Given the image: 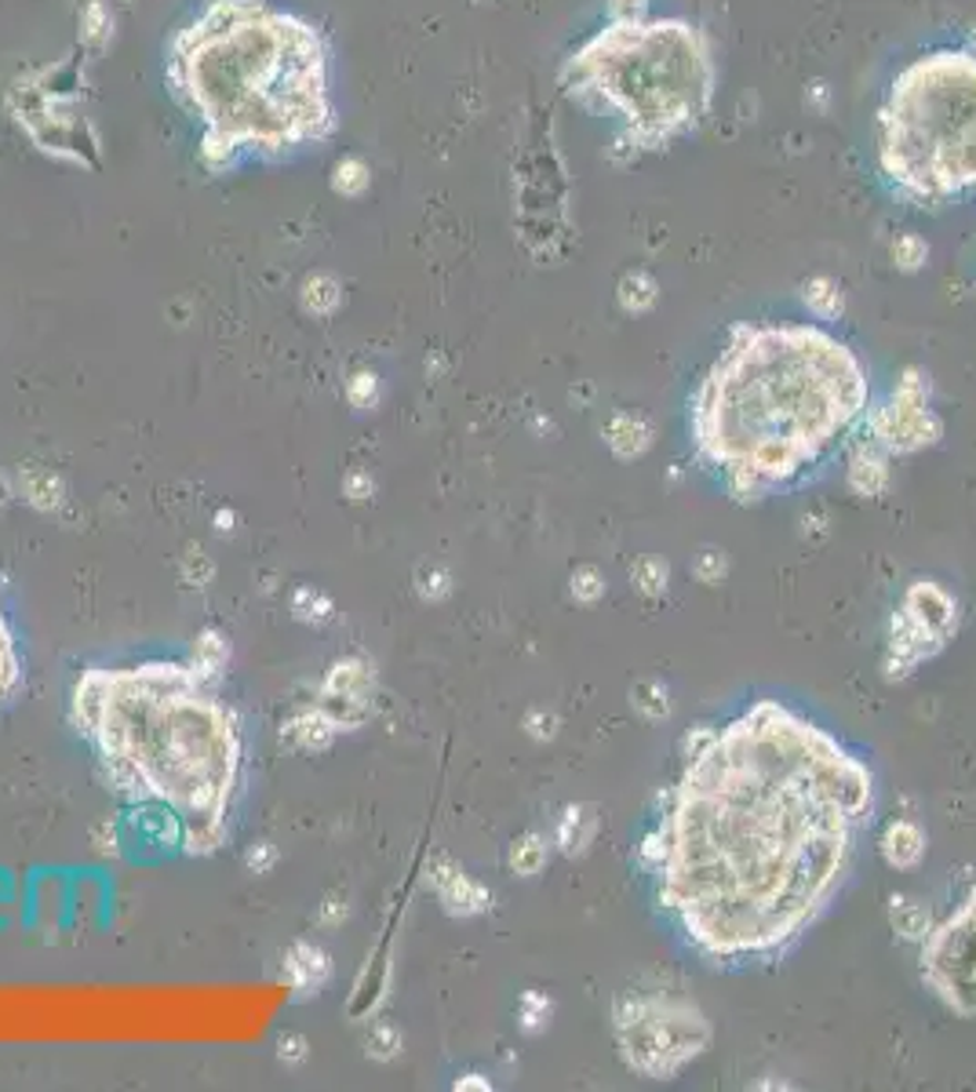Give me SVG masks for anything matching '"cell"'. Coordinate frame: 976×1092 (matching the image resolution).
Here are the masks:
<instances>
[{
	"label": "cell",
	"mask_w": 976,
	"mask_h": 1092,
	"mask_svg": "<svg viewBox=\"0 0 976 1092\" xmlns=\"http://www.w3.org/2000/svg\"><path fill=\"white\" fill-rule=\"evenodd\" d=\"M558 84L580 106L612 113L620 121L616 149L637 157L704 124L715 106L718 62L693 19H609L561 62Z\"/></svg>",
	"instance_id": "5b68a950"
},
{
	"label": "cell",
	"mask_w": 976,
	"mask_h": 1092,
	"mask_svg": "<svg viewBox=\"0 0 976 1092\" xmlns=\"http://www.w3.org/2000/svg\"><path fill=\"white\" fill-rule=\"evenodd\" d=\"M284 973L295 990H318L324 984V976H329V958H324V950H318L314 944H299L292 954H288Z\"/></svg>",
	"instance_id": "d6986e66"
},
{
	"label": "cell",
	"mask_w": 976,
	"mask_h": 1092,
	"mask_svg": "<svg viewBox=\"0 0 976 1092\" xmlns=\"http://www.w3.org/2000/svg\"><path fill=\"white\" fill-rule=\"evenodd\" d=\"M879 849H882V860L890 863V867L911 871V867H918L922 856H925V834H922L918 823L893 820L890 826H885Z\"/></svg>",
	"instance_id": "5bb4252c"
},
{
	"label": "cell",
	"mask_w": 976,
	"mask_h": 1092,
	"mask_svg": "<svg viewBox=\"0 0 976 1092\" xmlns=\"http://www.w3.org/2000/svg\"><path fill=\"white\" fill-rule=\"evenodd\" d=\"M631 580L645 597H660V594H667L671 569H667V561H660V558H642L631 569Z\"/></svg>",
	"instance_id": "83f0119b"
},
{
	"label": "cell",
	"mask_w": 976,
	"mask_h": 1092,
	"mask_svg": "<svg viewBox=\"0 0 976 1092\" xmlns=\"http://www.w3.org/2000/svg\"><path fill=\"white\" fill-rule=\"evenodd\" d=\"M525 728H529L532 739H550L558 732V718L554 714H547V710H532L529 718H525Z\"/></svg>",
	"instance_id": "f35d334b"
},
{
	"label": "cell",
	"mask_w": 976,
	"mask_h": 1092,
	"mask_svg": "<svg viewBox=\"0 0 976 1092\" xmlns=\"http://www.w3.org/2000/svg\"><path fill=\"white\" fill-rule=\"evenodd\" d=\"M547 863V838L543 834H521L515 845H510V871L518 877H532L540 874Z\"/></svg>",
	"instance_id": "603a6c76"
},
{
	"label": "cell",
	"mask_w": 976,
	"mask_h": 1092,
	"mask_svg": "<svg viewBox=\"0 0 976 1092\" xmlns=\"http://www.w3.org/2000/svg\"><path fill=\"white\" fill-rule=\"evenodd\" d=\"M550 1012H554V1006H550L547 995H540V990H525L521 1006H518V1023L529 1034H536V1031H543V1027L550 1023Z\"/></svg>",
	"instance_id": "f1b7e54d"
},
{
	"label": "cell",
	"mask_w": 976,
	"mask_h": 1092,
	"mask_svg": "<svg viewBox=\"0 0 976 1092\" xmlns=\"http://www.w3.org/2000/svg\"><path fill=\"white\" fill-rule=\"evenodd\" d=\"M922 980L958 1016H976V888L922 939Z\"/></svg>",
	"instance_id": "ba28073f"
},
{
	"label": "cell",
	"mask_w": 976,
	"mask_h": 1092,
	"mask_svg": "<svg viewBox=\"0 0 976 1092\" xmlns=\"http://www.w3.org/2000/svg\"><path fill=\"white\" fill-rule=\"evenodd\" d=\"M368 1046H375V1049H372L375 1057H391V1052H394L397 1046H402V1034H397L394 1027H375V1034H372Z\"/></svg>",
	"instance_id": "ab89813d"
},
{
	"label": "cell",
	"mask_w": 976,
	"mask_h": 1092,
	"mask_svg": "<svg viewBox=\"0 0 976 1092\" xmlns=\"http://www.w3.org/2000/svg\"><path fill=\"white\" fill-rule=\"evenodd\" d=\"M456 1089H488V1082H485L481 1074H467V1078H459Z\"/></svg>",
	"instance_id": "ee69618b"
},
{
	"label": "cell",
	"mask_w": 976,
	"mask_h": 1092,
	"mask_svg": "<svg viewBox=\"0 0 976 1092\" xmlns=\"http://www.w3.org/2000/svg\"><path fill=\"white\" fill-rule=\"evenodd\" d=\"M110 30H114V19H110V8L103 0H84L81 8V41L92 48H103L110 41Z\"/></svg>",
	"instance_id": "484cf974"
},
{
	"label": "cell",
	"mask_w": 976,
	"mask_h": 1092,
	"mask_svg": "<svg viewBox=\"0 0 976 1092\" xmlns=\"http://www.w3.org/2000/svg\"><path fill=\"white\" fill-rule=\"evenodd\" d=\"M87 728L121 790L160 798L186 823V845L211 852L237 776L230 714L183 667L87 674L77 685Z\"/></svg>",
	"instance_id": "277c9868"
},
{
	"label": "cell",
	"mask_w": 976,
	"mask_h": 1092,
	"mask_svg": "<svg viewBox=\"0 0 976 1092\" xmlns=\"http://www.w3.org/2000/svg\"><path fill=\"white\" fill-rule=\"evenodd\" d=\"M885 186L915 208L976 194V52L933 48L896 73L874 121Z\"/></svg>",
	"instance_id": "8992f818"
},
{
	"label": "cell",
	"mask_w": 976,
	"mask_h": 1092,
	"mask_svg": "<svg viewBox=\"0 0 976 1092\" xmlns=\"http://www.w3.org/2000/svg\"><path fill=\"white\" fill-rule=\"evenodd\" d=\"M372 674L361 659H346V663H335L329 682H324V714L335 728H350V725H361L372 714Z\"/></svg>",
	"instance_id": "30bf717a"
},
{
	"label": "cell",
	"mask_w": 976,
	"mask_h": 1092,
	"mask_svg": "<svg viewBox=\"0 0 976 1092\" xmlns=\"http://www.w3.org/2000/svg\"><path fill=\"white\" fill-rule=\"evenodd\" d=\"M871 815L868 765L806 714L761 699L693 747L642 856L699 958L766 961L828 911Z\"/></svg>",
	"instance_id": "6da1fadb"
},
{
	"label": "cell",
	"mask_w": 976,
	"mask_h": 1092,
	"mask_svg": "<svg viewBox=\"0 0 976 1092\" xmlns=\"http://www.w3.org/2000/svg\"><path fill=\"white\" fill-rule=\"evenodd\" d=\"M802 303L809 306L812 318L838 321L845 313V292L834 278H828V273H817V278L802 281Z\"/></svg>",
	"instance_id": "ac0fdd59"
},
{
	"label": "cell",
	"mask_w": 976,
	"mask_h": 1092,
	"mask_svg": "<svg viewBox=\"0 0 976 1092\" xmlns=\"http://www.w3.org/2000/svg\"><path fill=\"white\" fill-rule=\"evenodd\" d=\"M27 496L33 499L37 507H55L59 503V496H62V488L59 481L48 470H27Z\"/></svg>",
	"instance_id": "1f68e13d"
},
{
	"label": "cell",
	"mask_w": 976,
	"mask_h": 1092,
	"mask_svg": "<svg viewBox=\"0 0 976 1092\" xmlns=\"http://www.w3.org/2000/svg\"><path fill=\"white\" fill-rule=\"evenodd\" d=\"M292 609L299 612L303 620H324L332 612V601L329 597H321L314 594V590H299L295 601H292Z\"/></svg>",
	"instance_id": "d590c367"
},
{
	"label": "cell",
	"mask_w": 976,
	"mask_h": 1092,
	"mask_svg": "<svg viewBox=\"0 0 976 1092\" xmlns=\"http://www.w3.org/2000/svg\"><path fill=\"white\" fill-rule=\"evenodd\" d=\"M620 1057L631 1071L667 1082L710 1046V1023L674 995H623L612 1009Z\"/></svg>",
	"instance_id": "52a82bcc"
},
{
	"label": "cell",
	"mask_w": 976,
	"mask_h": 1092,
	"mask_svg": "<svg viewBox=\"0 0 976 1092\" xmlns=\"http://www.w3.org/2000/svg\"><path fill=\"white\" fill-rule=\"evenodd\" d=\"M346 397L354 408H372L375 397H380V383H375L372 372H357L354 379L346 383Z\"/></svg>",
	"instance_id": "e575fe53"
},
{
	"label": "cell",
	"mask_w": 976,
	"mask_h": 1092,
	"mask_svg": "<svg viewBox=\"0 0 976 1092\" xmlns=\"http://www.w3.org/2000/svg\"><path fill=\"white\" fill-rule=\"evenodd\" d=\"M890 925H893V933L900 939H907V944H922V939L933 933V914H930V907H922L918 899L893 896L890 899Z\"/></svg>",
	"instance_id": "e0dca14e"
},
{
	"label": "cell",
	"mask_w": 976,
	"mask_h": 1092,
	"mask_svg": "<svg viewBox=\"0 0 976 1092\" xmlns=\"http://www.w3.org/2000/svg\"><path fill=\"white\" fill-rule=\"evenodd\" d=\"M725 572H729V561H725L721 550H699L693 561V575L699 583H721Z\"/></svg>",
	"instance_id": "836d02e7"
},
{
	"label": "cell",
	"mask_w": 976,
	"mask_h": 1092,
	"mask_svg": "<svg viewBox=\"0 0 976 1092\" xmlns=\"http://www.w3.org/2000/svg\"><path fill=\"white\" fill-rule=\"evenodd\" d=\"M890 256H893V267L900 273H918L925 262H930V245H925V237L918 233H900L893 248H890Z\"/></svg>",
	"instance_id": "4316f807"
},
{
	"label": "cell",
	"mask_w": 976,
	"mask_h": 1092,
	"mask_svg": "<svg viewBox=\"0 0 976 1092\" xmlns=\"http://www.w3.org/2000/svg\"><path fill=\"white\" fill-rule=\"evenodd\" d=\"M648 15V0H609V19H645Z\"/></svg>",
	"instance_id": "74e56055"
},
{
	"label": "cell",
	"mask_w": 976,
	"mask_h": 1092,
	"mask_svg": "<svg viewBox=\"0 0 976 1092\" xmlns=\"http://www.w3.org/2000/svg\"><path fill=\"white\" fill-rule=\"evenodd\" d=\"M15 682H19V656H15V645H11L4 616H0V696H8L11 688H15Z\"/></svg>",
	"instance_id": "4dcf8cb0"
},
{
	"label": "cell",
	"mask_w": 976,
	"mask_h": 1092,
	"mask_svg": "<svg viewBox=\"0 0 976 1092\" xmlns=\"http://www.w3.org/2000/svg\"><path fill=\"white\" fill-rule=\"evenodd\" d=\"M448 590H453V580H448V572H445V569H437V564H430V569H423V572H419V594L427 597V601L445 597Z\"/></svg>",
	"instance_id": "8d00e7d4"
},
{
	"label": "cell",
	"mask_w": 976,
	"mask_h": 1092,
	"mask_svg": "<svg viewBox=\"0 0 976 1092\" xmlns=\"http://www.w3.org/2000/svg\"><path fill=\"white\" fill-rule=\"evenodd\" d=\"M430 885L437 888V896H442L445 903V911L448 914H481L488 911V903H492V893H488L485 885L478 882H470L467 874H463L456 863H448V860H437L434 867H430Z\"/></svg>",
	"instance_id": "7c38bea8"
},
{
	"label": "cell",
	"mask_w": 976,
	"mask_h": 1092,
	"mask_svg": "<svg viewBox=\"0 0 976 1092\" xmlns=\"http://www.w3.org/2000/svg\"><path fill=\"white\" fill-rule=\"evenodd\" d=\"M175 95L205 121L201 157L227 171L237 149L262 154L329 139V55L318 30L262 0H211L172 48Z\"/></svg>",
	"instance_id": "3957f363"
},
{
	"label": "cell",
	"mask_w": 976,
	"mask_h": 1092,
	"mask_svg": "<svg viewBox=\"0 0 976 1092\" xmlns=\"http://www.w3.org/2000/svg\"><path fill=\"white\" fill-rule=\"evenodd\" d=\"M572 597L580 605H594V601L605 597V575L594 569V564H583V569L572 572Z\"/></svg>",
	"instance_id": "f546056e"
},
{
	"label": "cell",
	"mask_w": 976,
	"mask_h": 1092,
	"mask_svg": "<svg viewBox=\"0 0 976 1092\" xmlns=\"http://www.w3.org/2000/svg\"><path fill=\"white\" fill-rule=\"evenodd\" d=\"M270 863H273V852H270L267 845H262L259 852H252V856H248V867H252V871H267Z\"/></svg>",
	"instance_id": "7bdbcfd3"
},
{
	"label": "cell",
	"mask_w": 976,
	"mask_h": 1092,
	"mask_svg": "<svg viewBox=\"0 0 976 1092\" xmlns=\"http://www.w3.org/2000/svg\"><path fill=\"white\" fill-rule=\"evenodd\" d=\"M303 1046H307L303 1038H284V1041H281V1060H284V1057H288V1060H303V1057H307V1049H303Z\"/></svg>",
	"instance_id": "b9f144b4"
},
{
	"label": "cell",
	"mask_w": 976,
	"mask_h": 1092,
	"mask_svg": "<svg viewBox=\"0 0 976 1092\" xmlns=\"http://www.w3.org/2000/svg\"><path fill=\"white\" fill-rule=\"evenodd\" d=\"M368 183H372V171L361 157H343L340 165L332 168V190L343 197H361L368 190Z\"/></svg>",
	"instance_id": "d4e9b609"
},
{
	"label": "cell",
	"mask_w": 976,
	"mask_h": 1092,
	"mask_svg": "<svg viewBox=\"0 0 976 1092\" xmlns=\"http://www.w3.org/2000/svg\"><path fill=\"white\" fill-rule=\"evenodd\" d=\"M616 303L623 313H648L656 303H660V284L653 273H645V270H627L620 278L616 284Z\"/></svg>",
	"instance_id": "ffe728a7"
},
{
	"label": "cell",
	"mask_w": 976,
	"mask_h": 1092,
	"mask_svg": "<svg viewBox=\"0 0 976 1092\" xmlns=\"http://www.w3.org/2000/svg\"><path fill=\"white\" fill-rule=\"evenodd\" d=\"M332 732H335V725L329 721V714L324 710H307V714H299L295 721H288V736H292L295 743L307 747V750L329 747Z\"/></svg>",
	"instance_id": "7402d4cb"
},
{
	"label": "cell",
	"mask_w": 976,
	"mask_h": 1092,
	"mask_svg": "<svg viewBox=\"0 0 976 1092\" xmlns=\"http://www.w3.org/2000/svg\"><path fill=\"white\" fill-rule=\"evenodd\" d=\"M194 659L205 674H216L222 667V659H227V642H219L216 631L201 634V642L194 645Z\"/></svg>",
	"instance_id": "d6a6232c"
},
{
	"label": "cell",
	"mask_w": 976,
	"mask_h": 1092,
	"mask_svg": "<svg viewBox=\"0 0 976 1092\" xmlns=\"http://www.w3.org/2000/svg\"><path fill=\"white\" fill-rule=\"evenodd\" d=\"M900 612H904L911 623H918L925 634H933L941 645H947L951 637H955V631H958V601L951 597L941 583H933V580H915V583H911Z\"/></svg>",
	"instance_id": "8fae6325"
},
{
	"label": "cell",
	"mask_w": 976,
	"mask_h": 1092,
	"mask_svg": "<svg viewBox=\"0 0 976 1092\" xmlns=\"http://www.w3.org/2000/svg\"><path fill=\"white\" fill-rule=\"evenodd\" d=\"M216 521H219V529H222V532H227V529H233V524H230V521H233V513H219Z\"/></svg>",
	"instance_id": "f6af8a7d"
},
{
	"label": "cell",
	"mask_w": 976,
	"mask_h": 1092,
	"mask_svg": "<svg viewBox=\"0 0 976 1092\" xmlns=\"http://www.w3.org/2000/svg\"><path fill=\"white\" fill-rule=\"evenodd\" d=\"M4 496H8V492H4V485H0V503H4Z\"/></svg>",
	"instance_id": "bcb514c9"
},
{
	"label": "cell",
	"mask_w": 976,
	"mask_h": 1092,
	"mask_svg": "<svg viewBox=\"0 0 976 1092\" xmlns=\"http://www.w3.org/2000/svg\"><path fill=\"white\" fill-rule=\"evenodd\" d=\"M343 303V284L332 278V273H314L303 284V310L314 313V318H329Z\"/></svg>",
	"instance_id": "44dd1931"
},
{
	"label": "cell",
	"mask_w": 976,
	"mask_h": 1092,
	"mask_svg": "<svg viewBox=\"0 0 976 1092\" xmlns=\"http://www.w3.org/2000/svg\"><path fill=\"white\" fill-rule=\"evenodd\" d=\"M845 481H849V488H853V492L863 496V499L882 496V492H885V485H890V451H885L879 441L860 445V448L853 451V459H849V474H845Z\"/></svg>",
	"instance_id": "4fadbf2b"
},
{
	"label": "cell",
	"mask_w": 976,
	"mask_h": 1092,
	"mask_svg": "<svg viewBox=\"0 0 976 1092\" xmlns=\"http://www.w3.org/2000/svg\"><path fill=\"white\" fill-rule=\"evenodd\" d=\"M594 812L586 809V805H569L565 812H561V820H558V849L565 852V856H583L586 845H591V838H594Z\"/></svg>",
	"instance_id": "2e32d148"
},
{
	"label": "cell",
	"mask_w": 976,
	"mask_h": 1092,
	"mask_svg": "<svg viewBox=\"0 0 976 1092\" xmlns=\"http://www.w3.org/2000/svg\"><path fill=\"white\" fill-rule=\"evenodd\" d=\"M868 401L863 361L820 324H736L693 397V445L755 503L828 459Z\"/></svg>",
	"instance_id": "7a4b0ae2"
},
{
	"label": "cell",
	"mask_w": 976,
	"mask_h": 1092,
	"mask_svg": "<svg viewBox=\"0 0 976 1092\" xmlns=\"http://www.w3.org/2000/svg\"><path fill=\"white\" fill-rule=\"evenodd\" d=\"M372 477H365V474H354V477H350V481H346V492L350 496H354V499H365V496H372Z\"/></svg>",
	"instance_id": "60d3db41"
},
{
	"label": "cell",
	"mask_w": 976,
	"mask_h": 1092,
	"mask_svg": "<svg viewBox=\"0 0 976 1092\" xmlns=\"http://www.w3.org/2000/svg\"><path fill=\"white\" fill-rule=\"evenodd\" d=\"M605 445L612 448L616 459H637V456H645L648 445H653V426H648L642 416H634V412H616V416L605 423Z\"/></svg>",
	"instance_id": "9a60e30c"
},
{
	"label": "cell",
	"mask_w": 976,
	"mask_h": 1092,
	"mask_svg": "<svg viewBox=\"0 0 976 1092\" xmlns=\"http://www.w3.org/2000/svg\"><path fill=\"white\" fill-rule=\"evenodd\" d=\"M631 703L645 721L671 718V693H667V685L663 682H637L634 693H631Z\"/></svg>",
	"instance_id": "cb8c5ba5"
},
{
	"label": "cell",
	"mask_w": 976,
	"mask_h": 1092,
	"mask_svg": "<svg viewBox=\"0 0 976 1092\" xmlns=\"http://www.w3.org/2000/svg\"><path fill=\"white\" fill-rule=\"evenodd\" d=\"M973 292H976V284H973Z\"/></svg>",
	"instance_id": "7dc6e473"
},
{
	"label": "cell",
	"mask_w": 976,
	"mask_h": 1092,
	"mask_svg": "<svg viewBox=\"0 0 976 1092\" xmlns=\"http://www.w3.org/2000/svg\"><path fill=\"white\" fill-rule=\"evenodd\" d=\"M941 437L944 419L930 405V375L911 364L896 379L890 401L874 408L871 441H879L890 456H911V451L933 448Z\"/></svg>",
	"instance_id": "9c48e42d"
}]
</instances>
